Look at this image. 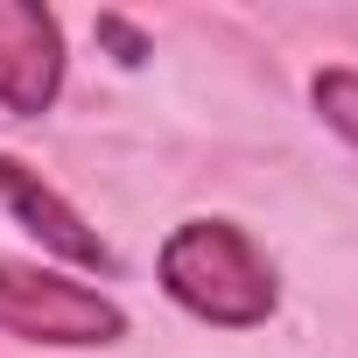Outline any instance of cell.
Returning a JSON list of instances; mask_svg holds the SVG:
<instances>
[{
  "label": "cell",
  "mask_w": 358,
  "mask_h": 358,
  "mask_svg": "<svg viewBox=\"0 0 358 358\" xmlns=\"http://www.w3.org/2000/svg\"><path fill=\"white\" fill-rule=\"evenodd\" d=\"M0 204H8V218L29 239H43V253H57V260H71L85 274H113V246L85 225V211L64 190L43 183V169H29L22 155H0Z\"/></svg>",
  "instance_id": "277c9868"
},
{
  "label": "cell",
  "mask_w": 358,
  "mask_h": 358,
  "mask_svg": "<svg viewBox=\"0 0 358 358\" xmlns=\"http://www.w3.org/2000/svg\"><path fill=\"white\" fill-rule=\"evenodd\" d=\"M309 99H316V113H323V127H330V134H344V141L358 148V71H344V64H330V71H316V85H309Z\"/></svg>",
  "instance_id": "5b68a950"
},
{
  "label": "cell",
  "mask_w": 358,
  "mask_h": 358,
  "mask_svg": "<svg viewBox=\"0 0 358 358\" xmlns=\"http://www.w3.org/2000/svg\"><path fill=\"white\" fill-rule=\"evenodd\" d=\"M64 92V22L36 0H0V106L43 120Z\"/></svg>",
  "instance_id": "3957f363"
},
{
  "label": "cell",
  "mask_w": 358,
  "mask_h": 358,
  "mask_svg": "<svg viewBox=\"0 0 358 358\" xmlns=\"http://www.w3.org/2000/svg\"><path fill=\"white\" fill-rule=\"evenodd\" d=\"M155 274L176 309H190L197 323H218V330H260L281 302L267 253L232 218H183L162 239Z\"/></svg>",
  "instance_id": "6da1fadb"
},
{
  "label": "cell",
  "mask_w": 358,
  "mask_h": 358,
  "mask_svg": "<svg viewBox=\"0 0 358 358\" xmlns=\"http://www.w3.org/2000/svg\"><path fill=\"white\" fill-rule=\"evenodd\" d=\"M0 330L22 344H120L127 309L85 281H64L29 260H0Z\"/></svg>",
  "instance_id": "7a4b0ae2"
},
{
  "label": "cell",
  "mask_w": 358,
  "mask_h": 358,
  "mask_svg": "<svg viewBox=\"0 0 358 358\" xmlns=\"http://www.w3.org/2000/svg\"><path fill=\"white\" fill-rule=\"evenodd\" d=\"M99 43H106V50H113V64H127V71H141V64L155 57V43H148L127 15H99Z\"/></svg>",
  "instance_id": "8992f818"
}]
</instances>
